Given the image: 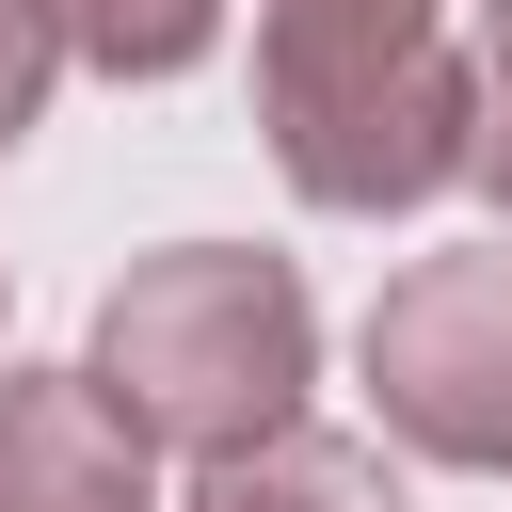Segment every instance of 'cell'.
Wrapping results in <instances>:
<instances>
[{"label":"cell","mask_w":512,"mask_h":512,"mask_svg":"<svg viewBox=\"0 0 512 512\" xmlns=\"http://www.w3.org/2000/svg\"><path fill=\"white\" fill-rule=\"evenodd\" d=\"M256 128L304 208H432L480 176V80L448 0H256Z\"/></svg>","instance_id":"obj_1"},{"label":"cell","mask_w":512,"mask_h":512,"mask_svg":"<svg viewBox=\"0 0 512 512\" xmlns=\"http://www.w3.org/2000/svg\"><path fill=\"white\" fill-rule=\"evenodd\" d=\"M96 400L144 432V448H192V464H240L272 432H304V384H320V304L288 256H240V240H176V256H128L96 288Z\"/></svg>","instance_id":"obj_2"},{"label":"cell","mask_w":512,"mask_h":512,"mask_svg":"<svg viewBox=\"0 0 512 512\" xmlns=\"http://www.w3.org/2000/svg\"><path fill=\"white\" fill-rule=\"evenodd\" d=\"M368 400L416 464H464V480L512 464V240L416 256L368 304Z\"/></svg>","instance_id":"obj_3"},{"label":"cell","mask_w":512,"mask_h":512,"mask_svg":"<svg viewBox=\"0 0 512 512\" xmlns=\"http://www.w3.org/2000/svg\"><path fill=\"white\" fill-rule=\"evenodd\" d=\"M144 432L96 400V368H0V512H160Z\"/></svg>","instance_id":"obj_4"},{"label":"cell","mask_w":512,"mask_h":512,"mask_svg":"<svg viewBox=\"0 0 512 512\" xmlns=\"http://www.w3.org/2000/svg\"><path fill=\"white\" fill-rule=\"evenodd\" d=\"M176 512H400V480H384V448H352V432H272V448H240V464H192Z\"/></svg>","instance_id":"obj_5"},{"label":"cell","mask_w":512,"mask_h":512,"mask_svg":"<svg viewBox=\"0 0 512 512\" xmlns=\"http://www.w3.org/2000/svg\"><path fill=\"white\" fill-rule=\"evenodd\" d=\"M48 16H64V64L96 80H192L224 48V0H48Z\"/></svg>","instance_id":"obj_6"},{"label":"cell","mask_w":512,"mask_h":512,"mask_svg":"<svg viewBox=\"0 0 512 512\" xmlns=\"http://www.w3.org/2000/svg\"><path fill=\"white\" fill-rule=\"evenodd\" d=\"M48 80H64V16H48V0H0V160L32 144Z\"/></svg>","instance_id":"obj_7"},{"label":"cell","mask_w":512,"mask_h":512,"mask_svg":"<svg viewBox=\"0 0 512 512\" xmlns=\"http://www.w3.org/2000/svg\"><path fill=\"white\" fill-rule=\"evenodd\" d=\"M480 192L512 208V0H480Z\"/></svg>","instance_id":"obj_8"}]
</instances>
